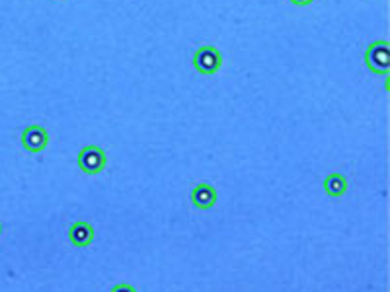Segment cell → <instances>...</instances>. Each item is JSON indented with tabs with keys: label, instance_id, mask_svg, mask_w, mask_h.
I'll list each match as a JSON object with an SVG mask.
<instances>
[{
	"label": "cell",
	"instance_id": "1",
	"mask_svg": "<svg viewBox=\"0 0 390 292\" xmlns=\"http://www.w3.org/2000/svg\"><path fill=\"white\" fill-rule=\"evenodd\" d=\"M365 64L369 70L386 77L390 72V43L389 41H375L365 51Z\"/></svg>",
	"mask_w": 390,
	"mask_h": 292
},
{
	"label": "cell",
	"instance_id": "2",
	"mask_svg": "<svg viewBox=\"0 0 390 292\" xmlns=\"http://www.w3.org/2000/svg\"><path fill=\"white\" fill-rule=\"evenodd\" d=\"M193 67H195L199 74H205V77L219 72V69L222 67L221 51L213 45L199 47L195 55H193Z\"/></svg>",
	"mask_w": 390,
	"mask_h": 292
},
{
	"label": "cell",
	"instance_id": "3",
	"mask_svg": "<svg viewBox=\"0 0 390 292\" xmlns=\"http://www.w3.org/2000/svg\"><path fill=\"white\" fill-rule=\"evenodd\" d=\"M78 166L80 169L88 174V176H98L102 174L107 166V156L106 152L99 148V146H85L80 152H78Z\"/></svg>",
	"mask_w": 390,
	"mask_h": 292
},
{
	"label": "cell",
	"instance_id": "4",
	"mask_svg": "<svg viewBox=\"0 0 390 292\" xmlns=\"http://www.w3.org/2000/svg\"><path fill=\"white\" fill-rule=\"evenodd\" d=\"M49 145V133L41 125H30L22 133V146L28 152H41Z\"/></svg>",
	"mask_w": 390,
	"mask_h": 292
},
{
	"label": "cell",
	"instance_id": "5",
	"mask_svg": "<svg viewBox=\"0 0 390 292\" xmlns=\"http://www.w3.org/2000/svg\"><path fill=\"white\" fill-rule=\"evenodd\" d=\"M217 189H215L211 184H199L195 185L190 193V201H192V205L199 210H209V208L215 207V203H217Z\"/></svg>",
	"mask_w": 390,
	"mask_h": 292
},
{
	"label": "cell",
	"instance_id": "6",
	"mask_svg": "<svg viewBox=\"0 0 390 292\" xmlns=\"http://www.w3.org/2000/svg\"><path fill=\"white\" fill-rule=\"evenodd\" d=\"M69 240L75 247H88L94 242V228L90 223L78 220L69 228Z\"/></svg>",
	"mask_w": 390,
	"mask_h": 292
},
{
	"label": "cell",
	"instance_id": "7",
	"mask_svg": "<svg viewBox=\"0 0 390 292\" xmlns=\"http://www.w3.org/2000/svg\"><path fill=\"white\" fill-rule=\"evenodd\" d=\"M324 191L328 193L330 197H342L347 193V179L342 174H330L324 179Z\"/></svg>",
	"mask_w": 390,
	"mask_h": 292
},
{
	"label": "cell",
	"instance_id": "8",
	"mask_svg": "<svg viewBox=\"0 0 390 292\" xmlns=\"http://www.w3.org/2000/svg\"><path fill=\"white\" fill-rule=\"evenodd\" d=\"M293 4H297V6H306V4H310L313 0H289Z\"/></svg>",
	"mask_w": 390,
	"mask_h": 292
},
{
	"label": "cell",
	"instance_id": "9",
	"mask_svg": "<svg viewBox=\"0 0 390 292\" xmlns=\"http://www.w3.org/2000/svg\"><path fill=\"white\" fill-rule=\"evenodd\" d=\"M0 234H2V224H0Z\"/></svg>",
	"mask_w": 390,
	"mask_h": 292
}]
</instances>
